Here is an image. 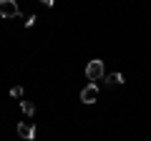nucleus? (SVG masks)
<instances>
[{"label": "nucleus", "mask_w": 151, "mask_h": 141, "mask_svg": "<svg viewBox=\"0 0 151 141\" xmlns=\"http://www.w3.org/2000/svg\"><path fill=\"white\" fill-rule=\"evenodd\" d=\"M103 73H106V68H103V60H98V58L88 60V65H86V78H88V81H93V83L101 81Z\"/></svg>", "instance_id": "f257e3e1"}, {"label": "nucleus", "mask_w": 151, "mask_h": 141, "mask_svg": "<svg viewBox=\"0 0 151 141\" xmlns=\"http://www.w3.org/2000/svg\"><path fill=\"white\" fill-rule=\"evenodd\" d=\"M20 15V5L15 0H0V18H18Z\"/></svg>", "instance_id": "f03ea898"}, {"label": "nucleus", "mask_w": 151, "mask_h": 141, "mask_svg": "<svg viewBox=\"0 0 151 141\" xmlns=\"http://www.w3.org/2000/svg\"><path fill=\"white\" fill-rule=\"evenodd\" d=\"M18 136L25 139V141H33L35 139V126H33L30 121H20V124H18Z\"/></svg>", "instance_id": "7ed1b4c3"}, {"label": "nucleus", "mask_w": 151, "mask_h": 141, "mask_svg": "<svg viewBox=\"0 0 151 141\" xmlns=\"http://www.w3.org/2000/svg\"><path fill=\"white\" fill-rule=\"evenodd\" d=\"M96 98H98V86L96 83L83 86V91H81V101L83 103H96Z\"/></svg>", "instance_id": "20e7f679"}, {"label": "nucleus", "mask_w": 151, "mask_h": 141, "mask_svg": "<svg viewBox=\"0 0 151 141\" xmlns=\"http://www.w3.org/2000/svg\"><path fill=\"white\" fill-rule=\"evenodd\" d=\"M20 111L25 116H33V114H35V103H33V101H20Z\"/></svg>", "instance_id": "39448f33"}, {"label": "nucleus", "mask_w": 151, "mask_h": 141, "mask_svg": "<svg viewBox=\"0 0 151 141\" xmlns=\"http://www.w3.org/2000/svg\"><path fill=\"white\" fill-rule=\"evenodd\" d=\"M106 81H108V86H119V83H124V73H111Z\"/></svg>", "instance_id": "423d86ee"}, {"label": "nucleus", "mask_w": 151, "mask_h": 141, "mask_svg": "<svg viewBox=\"0 0 151 141\" xmlns=\"http://www.w3.org/2000/svg\"><path fill=\"white\" fill-rule=\"evenodd\" d=\"M10 96H13V98H20V96H23V86H13V88H10Z\"/></svg>", "instance_id": "0eeeda50"}, {"label": "nucleus", "mask_w": 151, "mask_h": 141, "mask_svg": "<svg viewBox=\"0 0 151 141\" xmlns=\"http://www.w3.org/2000/svg\"><path fill=\"white\" fill-rule=\"evenodd\" d=\"M35 20H38L35 15H28V18H25V28H33V25H35Z\"/></svg>", "instance_id": "6e6552de"}, {"label": "nucleus", "mask_w": 151, "mask_h": 141, "mask_svg": "<svg viewBox=\"0 0 151 141\" xmlns=\"http://www.w3.org/2000/svg\"><path fill=\"white\" fill-rule=\"evenodd\" d=\"M40 3H43V5H48V8H53V5H55V0H40Z\"/></svg>", "instance_id": "1a4fd4ad"}]
</instances>
